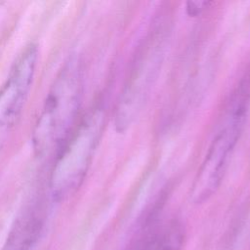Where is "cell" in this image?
I'll return each instance as SVG.
<instances>
[{
    "label": "cell",
    "mask_w": 250,
    "mask_h": 250,
    "mask_svg": "<svg viewBox=\"0 0 250 250\" xmlns=\"http://www.w3.org/2000/svg\"><path fill=\"white\" fill-rule=\"evenodd\" d=\"M83 89L79 58L69 56L63 62L47 94L32 133L34 151L46 155L58 152L76 126Z\"/></svg>",
    "instance_id": "cell-1"
},
{
    "label": "cell",
    "mask_w": 250,
    "mask_h": 250,
    "mask_svg": "<svg viewBox=\"0 0 250 250\" xmlns=\"http://www.w3.org/2000/svg\"><path fill=\"white\" fill-rule=\"evenodd\" d=\"M249 104L250 75H247L232 92L196 173L190 189L192 202L201 204L219 189L245 126Z\"/></svg>",
    "instance_id": "cell-2"
},
{
    "label": "cell",
    "mask_w": 250,
    "mask_h": 250,
    "mask_svg": "<svg viewBox=\"0 0 250 250\" xmlns=\"http://www.w3.org/2000/svg\"><path fill=\"white\" fill-rule=\"evenodd\" d=\"M104 120V108H93L58 150L50 178L54 200H64L81 186L103 134Z\"/></svg>",
    "instance_id": "cell-3"
},
{
    "label": "cell",
    "mask_w": 250,
    "mask_h": 250,
    "mask_svg": "<svg viewBox=\"0 0 250 250\" xmlns=\"http://www.w3.org/2000/svg\"><path fill=\"white\" fill-rule=\"evenodd\" d=\"M164 47L165 35L160 26L153 28L139 46L115 110L118 131L126 130L142 110L159 73Z\"/></svg>",
    "instance_id": "cell-4"
},
{
    "label": "cell",
    "mask_w": 250,
    "mask_h": 250,
    "mask_svg": "<svg viewBox=\"0 0 250 250\" xmlns=\"http://www.w3.org/2000/svg\"><path fill=\"white\" fill-rule=\"evenodd\" d=\"M37 57L36 45L26 46L17 58L0 89V137L14 126L21 113L31 88Z\"/></svg>",
    "instance_id": "cell-5"
},
{
    "label": "cell",
    "mask_w": 250,
    "mask_h": 250,
    "mask_svg": "<svg viewBox=\"0 0 250 250\" xmlns=\"http://www.w3.org/2000/svg\"><path fill=\"white\" fill-rule=\"evenodd\" d=\"M45 209L40 201L27 204L16 217L1 250H31L44 224Z\"/></svg>",
    "instance_id": "cell-6"
},
{
    "label": "cell",
    "mask_w": 250,
    "mask_h": 250,
    "mask_svg": "<svg viewBox=\"0 0 250 250\" xmlns=\"http://www.w3.org/2000/svg\"><path fill=\"white\" fill-rule=\"evenodd\" d=\"M184 229L178 221H171L162 227H155L146 250H181Z\"/></svg>",
    "instance_id": "cell-7"
},
{
    "label": "cell",
    "mask_w": 250,
    "mask_h": 250,
    "mask_svg": "<svg viewBox=\"0 0 250 250\" xmlns=\"http://www.w3.org/2000/svg\"><path fill=\"white\" fill-rule=\"evenodd\" d=\"M211 4V2L208 1H188L187 3V12L189 16L196 17L202 12L208 8V6Z\"/></svg>",
    "instance_id": "cell-8"
}]
</instances>
